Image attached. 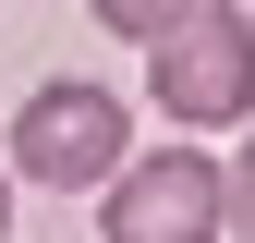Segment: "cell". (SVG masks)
I'll return each instance as SVG.
<instances>
[{"instance_id":"8992f818","label":"cell","mask_w":255,"mask_h":243,"mask_svg":"<svg viewBox=\"0 0 255 243\" xmlns=\"http://www.w3.org/2000/svg\"><path fill=\"white\" fill-rule=\"evenodd\" d=\"M0 243H12V170H0Z\"/></svg>"},{"instance_id":"277c9868","label":"cell","mask_w":255,"mask_h":243,"mask_svg":"<svg viewBox=\"0 0 255 243\" xmlns=\"http://www.w3.org/2000/svg\"><path fill=\"white\" fill-rule=\"evenodd\" d=\"M85 12H98L110 37H134V49H146V37H170V24L195 12V0H85Z\"/></svg>"},{"instance_id":"5b68a950","label":"cell","mask_w":255,"mask_h":243,"mask_svg":"<svg viewBox=\"0 0 255 243\" xmlns=\"http://www.w3.org/2000/svg\"><path fill=\"white\" fill-rule=\"evenodd\" d=\"M243 134H255V122H243ZM231 219L255 231V146H243V158H231Z\"/></svg>"},{"instance_id":"7a4b0ae2","label":"cell","mask_w":255,"mask_h":243,"mask_svg":"<svg viewBox=\"0 0 255 243\" xmlns=\"http://www.w3.org/2000/svg\"><path fill=\"white\" fill-rule=\"evenodd\" d=\"M122 158H134V110L110 85H85V73H61V85H37L12 110V170L37 195H98Z\"/></svg>"},{"instance_id":"3957f363","label":"cell","mask_w":255,"mask_h":243,"mask_svg":"<svg viewBox=\"0 0 255 243\" xmlns=\"http://www.w3.org/2000/svg\"><path fill=\"white\" fill-rule=\"evenodd\" d=\"M231 231V170L207 146H146L98 182V243H219Z\"/></svg>"},{"instance_id":"6da1fadb","label":"cell","mask_w":255,"mask_h":243,"mask_svg":"<svg viewBox=\"0 0 255 243\" xmlns=\"http://www.w3.org/2000/svg\"><path fill=\"white\" fill-rule=\"evenodd\" d=\"M146 98L170 110L182 134H243L255 122V12L195 0L170 37H146Z\"/></svg>"}]
</instances>
